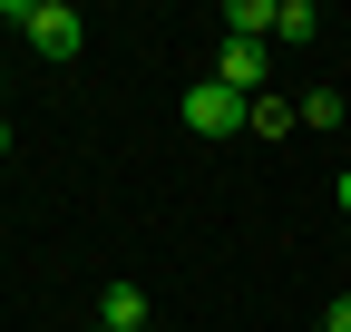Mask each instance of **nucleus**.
I'll return each mask as SVG.
<instances>
[{
	"instance_id": "nucleus-1",
	"label": "nucleus",
	"mask_w": 351,
	"mask_h": 332,
	"mask_svg": "<svg viewBox=\"0 0 351 332\" xmlns=\"http://www.w3.org/2000/svg\"><path fill=\"white\" fill-rule=\"evenodd\" d=\"M0 20H20L39 59H78L88 49V20L69 10V0H0Z\"/></svg>"
},
{
	"instance_id": "nucleus-2",
	"label": "nucleus",
	"mask_w": 351,
	"mask_h": 332,
	"mask_svg": "<svg viewBox=\"0 0 351 332\" xmlns=\"http://www.w3.org/2000/svg\"><path fill=\"white\" fill-rule=\"evenodd\" d=\"M176 117H186L195 137H234V128H254V98H234L225 78H195V88L176 98Z\"/></svg>"
},
{
	"instance_id": "nucleus-3",
	"label": "nucleus",
	"mask_w": 351,
	"mask_h": 332,
	"mask_svg": "<svg viewBox=\"0 0 351 332\" xmlns=\"http://www.w3.org/2000/svg\"><path fill=\"white\" fill-rule=\"evenodd\" d=\"M263 49H274V39H225V49H215V78H225L234 98H263V69H274Z\"/></svg>"
},
{
	"instance_id": "nucleus-4",
	"label": "nucleus",
	"mask_w": 351,
	"mask_h": 332,
	"mask_svg": "<svg viewBox=\"0 0 351 332\" xmlns=\"http://www.w3.org/2000/svg\"><path fill=\"white\" fill-rule=\"evenodd\" d=\"M98 322L108 332H147V294H137V283H108V294H98Z\"/></svg>"
},
{
	"instance_id": "nucleus-5",
	"label": "nucleus",
	"mask_w": 351,
	"mask_h": 332,
	"mask_svg": "<svg viewBox=\"0 0 351 332\" xmlns=\"http://www.w3.org/2000/svg\"><path fill=\"white\" fill-rule=\"evenodd\" d=\"M225 39H274V0H225Z\"/></svg>"
},
{
	"instance_id": "nucleus-6",
	"label": "nucleus",
	"mask_w": 351,
	"mask_h": 332,
	"mask_svg": "<svg viewBox=\"0 0 351 332\" xmlns=\"http://www.w3.org/2000/svg\"><path fill=\"white\" fill-rule=\"evenodd\" d=\"M274 39H293V49L322 39V10H313V0H274Z\"/></svg>"
},
{
	"instance_id": "nucleus-7",
	"label": "nucleus",
	"mask_w": 351,
	"mask_h": 332,
	"mask_svg": "<svg viewBox=\"0 0 351 332\" xmlns=\"http://www.w3.org/2000/svg\"><path fill=\"white\" fill-rule=\"evenodd\" d=\"M293 117H302V98H283V88H263V98H254V137H283Z\"/></svg>"
},
{
	"instance_id": "nucleus-8",
	"label": "nucleus",
	"mask_w": 351,
	"mask_h": 332,
	"mask_svg": "<svg viewBox=\"0 0 351 332\" xmlns=\"http://www.w3.org/2000/svg\"><path fill=\"white\" fill-rule=\"evenodd\" d=\"M341 117H351L341 88H302V128H341Z\"/></svg>"
},
{
	"instance_id": "nucleus-9",
	"label": "nucleus",
	"mask_w": 351,
	"mask_h": 332,
	"mask_svg": "<svg viewBox=\"0 0 351 332\" xmlns=\"http://www.w3.org/2000/svg\"><path fill=\"white\" fill-rule=\"evenodd\" d=\"M322 332H351V294H332V303H322Z\"/></svg>"
},
{
	"instance_id": "nucleus-10",
	"label": "nucleus",
	"mask_w": 351,
	"mask_h": 332,
	"mask_svg": "<svg viewBox=\"0 0 351 332\" xmlns=\"http://www.w3.org/2000/svg\"><path fill=\"white\" fill-rule=\"evenodd\" d=\"M332 195H341V215H351V176H341V186H332Z\"/></svg>"
},
{
	"instance_id": "nucleus-11",
	"label": "nucleus",
	"mask_w": 351,
	"mask_h": 332,
	"mask_svg": "<svg viewBox=\"0 0 351 332\" xmlns=\"http://www.w3.org/2000/svg\"><path fill=\"white\" fill-rule=\"evenodd\" d=\"M0 156H10V117H0Z\"/></svg>"
}]
</instances>
